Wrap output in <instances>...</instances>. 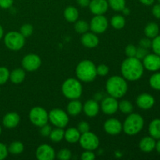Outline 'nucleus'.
Here are the masks:
<instances>
[{
    "label": "nucleus",
    "mask_w": 160,
    "mask_h": 160,
    "mask_svg": "<svg viewBox=\"0 0 160 160\" xmlns=\"http://www.w3.org/2000/svg\"><path fill=\"white\" fill-rule=\"evenodd\" d=\"M143 73V64L136 57H128L122 62L121 73L123 78L128 81H138L142 78Z\"/></svg>",
    "instance_id": "nucleus-1"
},
{
    "label": "nucleus",
    "mask_w": 160,
    "mask_h": 160,
    "mask_svg": "<svg viewBox=\"0 0 160 160\" xmlns=\"http://www.w3.org/2000/svg\"><path fill=\"white\" fill-rule=\"evenodd\" d=\"M128 89V83L122 77L112 76L106 82V91L113 98H122L127 93Z\"/></svg>",
    "instance_id": "nucleus-2"
},
{
    "label": "nucleus",
    "mask_w": 160,
    "mask_h": 160,
    "mask_svg": "<svg viewBox=\"0 0 160 160\" xmlns=\"http://www.w3.org/2000/svg\"><path fill=\"white\" fill-rule=\"evenodd\" d=\"M76 74L78 79L84 82H91L97 76L96 67L90 60H82L78 63L76 68Z\"/></svg>",
    "instance_id": "nucleus-3"
},
{
    "label": "nucleus",
    "mask_w": 160,
    "mask_h": 160,
    "mask_svg": "<svg viewBox=\"0 0 160 160\" xmlns=\"http://www.w3.org/2000/svg\"><path fill=\"white\" fill-rule=\"evenodd\" d=\"M82 85L78 80L69 78L62 85V94L69 99H78L82 95Z\"/></svg>",
    "instance_id": "nucleus-4"
},
{
    "label": "nucleus",
    "mask_w": 160,
    "mask_h": 160,
    "mask_svg": "<svg viewBox=\"0 0 160 160\" xmlns=\"http://www.w3.org/2000/svg\"><path fill=\"white\" fill-rule=\"evenodd\" d=\"M144 127V119L138 113H131L127 117L123 125V131L128 135H134L140 132Z\"/></svg>",
    "instance_id": "nucleus-5"
},
{
    "label": "nucleus",
    "mask_w": 160,
    "mask_h": 160,
    "mask_svg": "<svg viewBox=\"0 0 160 160\" xmlns=\"http://www.w3.org/2000/svg\"><path fill=\"white\" fill-rule=\"evenodd\" d=\"M4 42L6 46L12 51L21 49L25 44V38L17 31H10L5 35Z\"/></svg>",
    "instance_id": "nucleus-6"
},
{
    "label": "nucleus",
    "mask_w": 160,
    "mask_h": 160,
    "mask_svg": "<svg viewBox=\"0 0 160 160\" xmlns=\"http://www.w3.org/2000/svg\"><path fill=\"white\" fill-rule=\"evenodd\" d=\"M29 118L33 124L41 128L48 123V114L44 108L37 106L30 111Z\"/></svg>",
    "instance_id": "nucleus-7"
},
{
    "label": "nucleus",
    "mask_w": 160,
    "mask_h": 160,
    "mask_svg": "<svg viewBox=\"0 0 160 160\" xmlns=\"http://www.w3.org/2000/svg\"><path fill=\"white\" fill-rule=\"evenodd\" d=\"M48 120L56 128H64L69 122L67 112L60 109H53L48 113Z\"/></svg>",
    "instance_id": "nucleus-8"
},
{
    "label": "nucleus",
    "mask_w": 160,
    "mask_h": 160,
    "mask_svg": "<svg viewBox=\"0 0 160 160\" xmlns=\"http://www.w3.org/2000/svg\"><path fill=\"white\" fill-rule=\"evenodd\" d=\"M80 144L81 147L85 150L93 151L95 150L99 145V139L94 133L88 132L84 133L80 138Z\"/></svg>",
    "instance_id": "nucleus-9"
},
{
    "label": "nucleus",
    "mask_w": 160,
    "mask_h": 160,
    "mask_svg": "<svg viewBox=\"0 0 160 160\" xmlns=\"http://www.w3.org/2000/svg\"><path fill=\"white\" fill-rule=\"evenodd\" d=\"M42 60L36 54H28L22 59V67L28 71H34L40 67Z\"/></svg>",
    "instance_id": "nucleus-10"
},
{
    "label": "nucleus",
    "mask_w": 160,
    "mask_h": 160,
    "mask_svg": "<svg viewBox=\"0 0 160 160\" xmlns=\"http://www.w3.org/2000/svg\"><path fill=\"white\" fill-rule=\"evenodd\" d=\"M90 29L96 34L105 32L108 28V20L103 15H95L91 20Z\"/></svg>",
    "instance_id": "nucleus-11"
},
{
    "label": "nucleus",
    "mask_w": 160,
    "mask_h": 160,
    "mask_svg": "<svg viewBox=\"0 0 160 160\" xmlns=\"http://www.w3.org/2000/svg\"><path fill=\"white\" fill-rule=\"evenodd\" d=\"M102 110L107 115L114 114L119 109V102L116 98L109 96L105 98L101 103Z\"/></svg>",
    "instance_id": "nucleus-12"
},
{
    "label": "nucleus",
    "mask_w": 160,
    "mask_h": 160,
    "mask_svg": "<svg viewBox=\"0 0 160 160\" xmlns=\"http://www.w3.org/2000/svg\"><path fill=\"white\" fill-rule=\"evenodd\" d=\"M36 157L39 160H53L56 157V152L50 145H41L36 150Z\"/></svg>",
    "instance_id": "nucleus-13"
},
{
    "label": "nucleus",
    "mask_w": 160,
    "mask_h": 160,
    "mask_svg": "<svg viewBox=\"0 0 160 160\" xmlns=\"http://www.w3.org/2000/svg\"><path fill=\"white\" fill-rule=\"evenodd\" d=\"M144 68L150 71H157L160 69V56L148 53L143 59Z\"/></svg>",
    "instance_id": "nucleus-14"
},
{
    "label": "nucleus",
    "mask_w": 160,
    "mask_h": 160,
    "mask_svg": "<svg viewBox=\"0 0 160 160\" xmlns=\"http://www.w3.org/2000/svg\"><path fill=\"white\" fill-rule=\"evenodd\" d=\"M89 9L95 15H103L109 8L107 0H92L89 3Z\"/></svg>",
    "instance_id": "nucleus-15"
},
{
    "label": "nucleus",
    "mask_w": 160,
    "mask_h": 160,
    "mask_svg": "<svg viewBox=\"0 0 160 160\" xmlns=\"http://www.w3.org/2000/svg\"><path fill=\"white\" fill-rule=\"evenodd\" d=\"M104 129L108 134L111 135H116L121 132L123 130V125L121 122L117 119L111 118L106 121L104 124Z\"/></svg>",
    "instance_id": "nucleus-16"
},
{
    "label": "nucleus",
    "mask_w": 160,
    "mask_h": 160,
    "mask_svg": "<svg viewBox=\"0 0 160 160\" xmlns=\"http://www.w3.org/2000/svg\"><path fill=\"white\" fill-rule=\"evenodd\" d=\"M138 106L142 109H149L154 106L155 98L149 94L144 93L139 95L136 99Z\"/></svg>",
    "instance_id": "nucleus-17"
},
{
    "label": "nucleus",
    "mask_w": 160,
    "mask_h": 160,
    "mask_svg": "<svg viewBox=\"0 0 160 160\" xmlns=\"http://www.w3.org/2000/svg\"><path fill=\"white\" fill-rule=\"evenodd\" d=\"M82 109L88 117H94L99 112V106L96 101L91 99L84 103Z\"/></svg>",
    "instance_id": "nucleus-18"
},
{
    "label": "nucleus",
    "mask_w": 160,
    "mask_h": 160,
    "mask_svg": "<svg viewBox=\"0 0 160 160\" xmlns=\"http://www.w3.org/2000/svg\"><path fill=\"white\" fill-rule=\"evenodd\" d=\"M99 39L93 33H84L81 37V43L83 45L89 48H92L96 47L98 45Z\"/></svg>",
    "instance_id": "nucleus-19"
},
{
    "label": "nucleus",
    "mask_w": 160,
    "mask_h": 160,
    "mask_svg": "<svg viewBox=\"0 0 160 160\" xmlns=\"http://www.w3.org/2000/svg\"><path fill=\"white\" fill-rule=\"evenodd\" d=\"M20 116L17 112H9L3 117L2 123L6 128H14L20 123Z\"/></svg>",
    "instance_id": "nucleus-20"
},
{
    "label": "nucleus",
    "mask_w": 160,
    "mask_h": 160,
    "mask_svg": "<svg viewBox=\"0 0 160 160\" xmlns=\"http://www.w3.org/2000/svg\"><path fill=\"white\" fill-rule=\"evenodd\" d=\"M139 147L142 151L145 152H150L155 149L156 147V141L152 137H145L141 140L139 143Z\"/></svg>",
    "instance_id": "nucleus-21"
},
{
    "label": "nucleus",
    "mask_w": 160,
    "mask_h": 160,
    "mask_svg": "<svg viewBox=\"0 0 160 160\" xmlns=\"http://www.w3.org/2000/svg\"><path fill=\"white\" fill-rule=\"evenodd\" d=\"M64 138L69 143H76L79 142L81 138V133L78 128H70L64 132Z\"/></svg>",
    "instance_id": "nucleus-22"
},
{
    "label": "nucleus",
    "mask_w": 160,
    "mask_h": 160,
    "mask_svg": "<svg viewBox=\"0 0 160 160\" xmlns=\"http://www.w3.org/2000/svg\"><path fill=\"white\" fill-rule=\"evenodd\" d=\"M79 17V12L74 6H68L64 10V17L70 23H74L78 20Z\"/></svg>",
    "instance_id": "nucleus-23"
},
{
    "label": "nucleus",
    "mask_w": 160,
    "mask_h": 160,
    "mask_svg": "<svg viewBox=\"0 0 160 160\" xmlns=\"http://www.w3.org/2000/svg\"><path fill=\"white\" fill-rule=\"evenodd\" d=\"M82 104L78 99H73L67 106V112L71 116H77L82 111Z\"/></svg>",
    "instance_id": "nucleus-24"
},
{
    "label": "nucleus",
    "mask_w": 160,
    "mask_h": 160,
    "mask_svg": "<svg viewBox=\"0 0 160 160\" xmlns=\"http://www.w3.org/2000/svg\"><path fill=\"white\" fill-rule=\"evenodd\" d=\"M149 134L154 139H160V119H156L150 123Z\"/></svg>",
    "instance_id": "nucleus-25"
},
{
    "label": "nucleus",
    "mask_w": 160,
    "mask_h": 160,
    "mask_svg": "<svg viewBox=\"0 0 160 160\" xmlns=\"http://www.w3.org/2000/svg\"><path fill=\"white\" fill-rule=\"evenodd\" d=\"M25 78V72L22 69H16L12 70L9 74V79L11 80L14 84H20L24 80Z\"/></svg>",
    "instance_id": "nucleus-26"
},
{
    "label": "nucleus",
    "mask_w": 160,
    "mask_h": 160,
    "mask_svg": "<svg viewBox=\"0 0 160 160\" xmlns=\"http://www.w3.org/2000/svg\"><path fill=\"white\" fill-rule=\"evenodd\" d=\"M159 28L157 23H149L145 28V34L148 38H154L159 34Z\"/></svg>",
    "instance_id": "nucleus-27"
},
{
    "label": "nucleus",
    "mask_w": 160,
    "mask_h": 160,
    "mask_svg": "<svg viewBox=\"0 0 160 160\" xmlns=\"http://www.w3.org/2000/svg\"><path fill=\"white\" fill-rule=\"evenodd\" d=\"M126 20L125 18L121 15H115L111 20V24L115 29L120 30L125 26Z\"/></svg>",
    "instance_id": "nucleus-28"
},
{
    "label": "nucleus",
    "mask_w": 160,
    "mask_h": 160,
    "mask_svg": "<svg viewBox=\"0 0 160 160\" xmlns=\"http://www.w3.org/2000/svg\"><path fill=\"white\" fill-rule=\"evenodd\" d=\"M23 148L24 147L21 142L15 141L9 145V148H8V152L12 155H18L23 151Z\"/></svg>",
    "instance_id": "nucleus-29"
},
{
    "label": "nucleus",
    "mask_w": 160,
    "mask_h": 160,
    "mask_svg": "<svg viewBox=\"0 0 160 160\" xmlns=\"http://www.w3.org/2000/svg\"><path fill=\"white\" fill-rule=\"evenodd\" d=\"M64 132L65 131L60 128H56V129L52 130L49 135L50 139L54 142H59L64 138Z\"/></svg>",
    "instance_id": "nucleus-30"
},
{
    "label": "nucleus",
    "mask_w": 160,
    "mask_h": 160,
    "mask_svg": "<svg viewBox=\"0 0 160 160\" xmlns=\"http://www.w3.org/2000/svg\"><path fill=\"white\" fill-rule=\"evenodd\" d=\"M108 3L114 11H122L126 7V0H108Z\"/></svg>",
    "instance_id": "nucleus-31"
},
{
    "label": "nucleus",
    "mask_w": 160,
    "mask_h": 160,
    "mask_svg": "<svg viewBox=\"0 0 160 160\" xmlns=\"http://www.w3.org/2000/svg\"><path fill=\"white\" fill-rule=\"evenodd\" d=\"M74 28L75 31L79 34H84L88 31L90 27H89L88 23L84 20H78L75 23Z\"/></svg>",
    "instance_id": "nucleus-32"
},
{
    "label": "nucleus",
    "mask_w": 160,
    "mask_h": 160,
    "mask_svg": "<svg viewBox=\"0 0 160 160\" xmlns=\"http://www.w3.org/2000/svg\"><path fill=\"white\" fill-rule=\"evenodd\" d=\"M119 109L123 113L128 114L132 112L134 107L131 102L128 101V100H123L119 103Z\"/></svg>",
    "instance_id": "nucleus-33"
},
{
    "label": "nucleus",
    "mask_w": 160,
    "mask_h": 160,
    "mask_svg": "<svg viewBox=\"0 0 160 160\" xmlns=\"http://www.w3.org/2000/svg\"><path fill=\"white\" fill-rule=\"evenodd\" d=\"M149 84L152 88L160 91V73H156L149 79Z\"/></svg>",
    "instance_id": "nucleus-34"
},
{
    "label": "nucleus",
    "mask_w": 160,
    "mask_h": 160,
    "mask_svg": "<svg viewBox=\"0 0 160 160\" xmlns=\"http://www.w3.org/2000/svg\"><path fill=\"white\" fill-rule=\"evenodd\" d=\"M33 31H34V28H33L32 25L29 24V23H26V24H23L20 28V33L24 38H28L32 34Z\"/></svg>",
    "instance_id": "nucleus-35"
},
{
    "label": "nucleus",
    "mask_w": 160,
    "mask_h": 160,
    "mask_svg": "<svg viewBox=\"0 0 160 160\" xmlns=\"http://www.w3.org/2000/svg\"><path fill=\"white\" fill-rule=\"evenodd\" d=\"M9 74L10 73L7 68L4 67H0V85L5 84L9 79Z\"/></svg>",
    "instance_id": "nucleus-36"
},
{
    "label": "nucleus",
    "mask_w": 160,
    "mask_h": 160,
    "mask_svg": "<svg viewBox=\"0 0 160 160\" xmlns=\"http://www.w3.org/2000/svg\"><path fill=\"white\" fill-rule=\"evenodd\" d=\"M152 48L155 54L160 56V35L159 34L152 41Z\"/></svg>",
    "instance_id": "nucleus-37"
},
{
    "label": "nucleus",
    "mask_w": 160,
    "mask_h": 160,
    "mask_svg": "<svg viewBox=\"0 0 160 160\" xmlns=\"http://www.w3.org/2000/svg\"><path fill=\"white\" fill-rule=\"evenodd\" d=\"M71 152L69 149H67V148H63V149L60 150L57 154L58 159L60 160H69L71 159Z\"/></svg>",
    "instance_id": "nucleus-38"
},
{
    "label": "nucleus",
    "mask_w": 160,
    "mask_h": 160,
    "mask_svg": "<svg viewBox=\"0 0 160 160\" xmlns=\"http://www.w3.org/2000/svg\"><path fill=\"white\" fill-rule=\"evenodd\" d=\"M148 53L149 52H148V50L147 48L138 47V48H137V50H136L135 57L141 60V59H143Z\"/></svg>",
    "instance_id": "nucleus-39"
},
{
    "label": "nucleus",
    "mask_w": 160,
    "mask_h": 160,
    "mask_svg": "<svg viewBox=\"0 0 160 160\" xmlns=\"http://www.w3.org/2000/svg\"><path fill=\"white\" fill-rule=\"evenodd\" d=\"M97 75L99 76H106L109 73V68L108 66L105 65V64H101L98 67H96Z\"/></svg>",
    "instance_id": "nucleus-40"
},
{
    "label": "nucleus",
    "mask_w": 160,
    "mask_h": 160,
    "mask_svg": "<svg viewBox=\"0 0 160 160\" xmlns=\"http://www.w3.org/2000/svg\"><path fill=\"white\" fill-rule=\"evenodd\" d=\"M137 48L134 45H128L125 48V53L128 57H135Z\"/></svg>",
    "instance_id": "nucleus-41"
},
{
    "label": "nucleus",
    "mask_w": 160,
    "mask_h": 160,
    "mask_svg": "<svg viewBox=\"0 0 160 160\" xmlns=\"http://www.w3.org/2000/svg\"><path fill=\"white\" fill-rule=\"evenodd\" d=\"M78 130L80 131V133L84 134V133L89 131V130H90V125H89L88 123H87L86 121H81L80 122L79 124H78Z\"/></svg>",
    "instance_id": "nucleus-42"
},
{
    "label": "nucleus",
    "mask_w": 160,
    "mask_h": 160,
    "mask_svg": "<svg viewBox=\"0 0 160 160\" xmlns=\"http://www.w3.org/2000/svg\"><path fill=\"white\" fill-rule=\"evenodd\" d=\"M51 131H52V128L49 126V125L47 124V123L44 125V126L41 127L40 133L43 137H48V136L50 135Z\"/></svg>",
    "instance_id": "nucleus-43"
},
{
    "label": "nucleus",
    "mask_w": 160,
    "mask_h": 160,
    "mask_svg": "<svg viewBox=\"0 0 160 160\" xmlns=\"http://www.w3.org/2000/svg\"><path fill=\"white\" fill-rule=\"evenodd\" d=\"M95 159V155L92 152V151L86 150L81 155V159L82 160H94Z\"/></svg>",
    "instance_id": "nucleus-44"
},
{
    "label": "nucleus",
    "mask_w": 160,
    "mask_h": 160,
    "mask_svg": "<svg viewBox=\"0 0 160 160\" xmlns=\"http://www.w3.org/2000/svg\"><path fill=\"white\" fill-rule=\"evenodd\" d=\"M8 148L2 143H0V160L6 159L8 156Z\"/></svg>",
    "instance_id": "nucleus-45"
},
{
    "label": "nucleus",
    "mask_w": 160,
    "mask_h": 160,
    "mask_svg": "<svg viewBox=\"0 0 160 160\" xmlns=\"http://www.w3.org/2000/svg\"><path fill=\"white\" fill-rule=\"evenodd\" d=\"M139 45L140 47L148 49L149 48H152V41L148 38H142L139 42Z\"/></svg>",
    "instance_id": "nucleus-46"
},
{
    "label": "nucleus",
    "mask_w": 160,
    "mask_h": 160,
    "mask_svg": "<svg viewBox=\"0 0 160 160\" xmlns=\"http://www.w3.org/2000/svg\"><path fill=\"white\" fill-rule=\"evenodd\" d=\"M13 3V0H0V7L3 9H8L11 7Z\"/></svg>",
    "instance_id": "nucleus-47"
},
{
    "label": "nucleus",
    "mask_w": 160,
    "mask_h": 160,
    "mask_svg": "<svg viewBox=\"0 0 160 160\" xmlns=\"http://www.w3.org/2000/svg\"><path fill=\"white\" fill-rule=\"evenodd\" d=\"M152 14L157 19H160V4H156L152 8Z\"/></svg>",
    "instance_id": "nucleus-48"
},
{
    "label": "nucleus",
    "mask_w": 160,
    "mask_h": 160,
    "mask_svg": "<svg viewBox=\"0 0 160 160\" xmlns=\"http://www.w3.org/2000/svg\"><path fill=\"white\" fill-rule=\"evenodd\" d=\"M91 0H77V3L81 7H86L89 6Z\"/></svg>",
    "instance_id": "nucleus-49"
},
{
    "label": "nucleus",
    "mask_w": 160,
    "mask_h": 160,
    "mask_svg": "<svg viewBox=\"0 0 160 160\" xmlns=\"http://www.w3.org/2000/svg\"><path fill=\"white\" fill-rule=\"evenodd\" d=\"M142 4L145 5V6H151L154 3L155 0H139Z\"/></svg>",
    "instance_id": "nucleus-50"
},
{
    "label": "nucleus",
    "mask_w": 160,
    "mask_h": 160,
    "mask_svg": "<svg viewBox=\"0 0 160 160\" xmlns=\"http://www.w3.org/2000/svg\"><path fill=\"white\" fill-rule=\"evenodd\" d=\"M156 150H157L158 152L160 153V139H159L157 142H156V147H155Z\"/></svg>",
    "instance_id": "nucleus-51"
},
{
    "label": "nucleus",
    "mask_w": 160,
    "mask_h": 160,
    "mask_svg": "<svg viewBox=\"0 0 160 160\" xmlns=\"http://www.w3.org/2000/svg\"><path fill=\"white\" fill-rule=\"evenodd\" d=\"M122 11H123V14H124V15H128V14L130 13V9H128V8H127V7L123 8V9Z\"/></svg>",
    "instance_id": "nucleus-52"
},
{
    "label": "nucleus",
    "mask_w": 160,
    "mask_h": 160,
    "mask_svg": "<svg viewBox=\"0 0 160 160\" xmlns=\"http://www.w3.org/2000/svg\"><path fill=\"white\" fill-rule=\"evenodd\" d=\"M3 34H4V31H3V28H2V27L0 25V39L2 38Z\"/></svg>",
    "instance_id": "nucleus-53"
},
{
    "label": "nucleus",
    "mask_w": 160,
    "mask_h": 160,
    "mask_svg": "<svg viewBox=\"0 0 160 160\" xmlns=\"http://www.w3.org/2000/svg\"><path fill=\"white\" fill-rule=\"evenodd\" d=\"M1 133H2V128L1 127H0V134H1Z\"/></svg>",
    "instance_id": "nucleus-54"
},
{
    "label": "nucleus",
    "mask_w": 160,
    "mask_h": 160,
    "mask_svg": "<svg viewBox=\"0 0 160 160\" xmlns=\"http://www.w3.org/2000/svg\"><path fill=\"white\" fill-rule=\"evenodd\" d=\"M159 2H160V0H159Z\"/></svg>",
    "instance_id": "nucleus-55"
}]
</instances>
